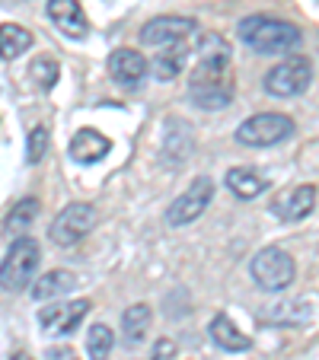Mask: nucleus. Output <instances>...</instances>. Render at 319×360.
<instances>
[{"label": "nucleus", "instance_id": "nucleus-1", "mask_svg": "<svg viewBox=\"0 0 319 360\" xmlns=\"http://www.w3.org/2000/svg\"><path fill=\"white\" fill-rule=\"evenodd\" d=\"M198 51H201V64L192 70L189 80V99L198 109L218 112L233 102V74H230V45L224 35L204 32L198 39Z\"/></svg>", "mask_w": 319, "mask_h": 360}, {"label": "nucleus", "instance_id": "nucleus-2", "mask_svg": "<svg viewBox=\"0 0 319 360\" xmlns=\"http://www.w3.org/2000/svg\"><path fill=\"white\" fill-rule=\"evenodd\" d=\"M237 35L256 55H284V51H294L304 39L297 26L275 20V16H246V20H239Z\"/></svg>", "mask_w": 319, "mask_h": 360}, {"label": "nucleus", "instance_id": "nucleus-3", "mask_svg": "<svg viewBox=\"0 0 319 360\" xmlns=\"http://www.w3.org/2000/svg\"><path fill=\"white\" fill-rule=\"evenodd\" d=\"M42 262V249L32 236H20L13 245L7 249L4 262H0V287L10 293L26 290V284H32L35 271Z\"/></svg>", "mask_w": 319, "mask_h": 360}, {"label": "nucleus", "instance_id": "nucleus-4", "mask_svg": "<svg viewBox=\"0 0 319 360\" xmlns=\"http://www.w3.org/2000/svg\"><path fill=\"white\" fill-rule=\"evenodd\" d=\"M249 274H252V281H256L258 290L281 293V290H287V287L294 284V274H297V268H294V259L287 255L284 249H278V245H268V249H262V252H256V255H252Z\"/></svg>", "mask_w": 319, "mask_h": 360}, {"label": "nucleus", "instance_id": "nucleus-5", "mask_svg": "<svg viewBox=\"0 0 319 360\" xmlns=\"http://www.w3.org/2000/svg\"><path fill=\"white\" fill-rule=\"evenodd\" d=\"M294 131H297L294 118L281 115V112H258L237 128V141L243 147H275V143L291 141Z\"/></svg>", "mask_w": 319, "mask_h": 360}, {"label": "nucleus", "instance_id": "nucleus-6", "mask_svg": "<svg viewBox=\"0 0 319 360\" xmlns=\"http://www.w3.org/2000/svg\"><path fill=\"white\" fill-rule=\"evenodd\" d=\"M310 80H313L310 61L304 55H291L265 74V93L275 96V99H291V96L306 93Z\"/></svg>", "mask_w": 319, "mask_h": 360}, {"label": "nucleus", "instance_id": "nucleus-7", "mask_svg": "<svg viewBox=\"0 0 319 360\" xmlns=\"http://www.w3.org/2000/svg\"><path fill=\"white\" fill-rule=\"evenodd\" d=\"M99 224V211H96L93 204H87V201H74V204H68L61 214L55 217V224H51V243H58V245H77L83 236H87L93 226Z\"/></svg>", "mask_w": 319, "mask_h": 360}, {"label": "nucleus", "instance_id": "nucleus-8", "mask_svg": "<svg viewBox=\"0 0 319 360\" xmlns=\"http://www.w3.org/2000/svg\"><path fill=\"white\" fill-rule=\"evenodd\" d=\"M211 198H214V182L208 176H198L176 201L170 204V211H166V224L170 226H189L208 211Z\"/></svg>", "mask_w": 319, "mask_h": 360}, {"label": "nucleus", "instance_id": "nucleus-9", "mask_svg": "<svg viewBox=\"0 0 319 360\" xmlns=\"http://www.w3.org/2000/svg\"><path fill=\"white\" fill-rule=\"evenodd\" d=\"M93 303L89 300H68V303H51L39 309V326L48 335H70L80 328V322L89 316Z\"/></svg>", "mask_w": 319, "mask_h": 360}, {"label": "nucleus", "instance_id": "nucleus-10", "mask_svg": "<svg viewBox=\"0 0 319 360\" xmlns=\"http://www.w3.org/2000/svg\"><path fill=\"white\" fill-rule=\"evenodd\" d=\"M195 29L198 22L192 16H156V20H150L141 29V41L154 48H166V45H176V41H185Z\"/></svg>", "mask_w": 319, "mask_h": 360}, {"label": "nucleus", "instance_id": "nucleus-11", "mask_svg": "<svg viewBox=\"0 0 319 360\" xmlns=\"http://www.w3.org/2000/svg\"><path fill=\"white\" fill-rule=\"evenodd\" d=\"M150 64L141 51L135 48H115L109 55V77L118 83V86H137V83L147 77Z\"/></svg>", "mask_w": 319, "mask_h": 360}, {"label": "nucleus", "instance_id": "nucleus-12", "mask_svg": "<svg viewBox=\"0 0 319 360\" xmlns=\"http://www.w3.org/2000/svg\"><path fill=\"white\" fill-rule=\"evenodd\" d=\"M48 20L68 39H87L89 32V20L77 0H48Z\"/></svg>", "mask_w": 319, "mask_h": 360}, {"label": "nucleus", "instance_id": "nucleus-13", "mask_svg": "<svg viewBox=\"0 0 319 360\" xmlns=\"http://www.w3.org/2000/svg\"><path fill=\"white\" fill-rule=\"evenodd\" d=\"M192 150H195L192 124L170 118V122H166V141H163V150H160V160H163L166 166H182L185 160L192 157Z\"/></svg>", "mask_w": 319, "mask_h": 360}, {"label": "nucleus", "instance_id": "nucleus-14", "mask_svg": "<svg viewBox=\"0 0 319 360\" xmlns=\"http://www.w3.org/2000/svg\"><path fill=\"white\" fill-rule=\"evenodd\" d=\"M316 207V188L313 185H297L291 195H284L281 201L272 204V214L281 217L284 224H297V220H306Z\"/></svg>", "mask_w": 319, "mask_h": 360}, {"label": "nucleus", "instance_id": "nucleus-15", "mask_svg": "<svg viewBox=\"0 0 319 360\" xmlns=\"http://www.w3.org/2000/svg\"><path fill=\"white\" fill-rule=\"evenodd\" d=\"M109 150H112V141L106 134H99V131H93V128H80L74 134V141H70V157L83 166L102 163V160L109 157Z\"/></svg>", "mask_w": 319, "mask_h": 360}, {"label": "nucleus", "instance_id": "nucleus-16", "mask_svg": "<svg viewBox=\"0 0 319 360\" xmlns=\"http://www.w3.org/2000/svg\"><path fill=\"white\" fill-rule=\"evenodd\" d=\"M227 188L237 198H243V201H252V198L268 191V179H265L262 172H256L252 166H233V169L227 172Z\"/></svg>", "mask_w": 319, "mask_h": 360}, {"label": "nucleus", "instance_id": "nucleus-17", "mask_svg": "<svg viewBox=\"0 0 319 360\" xmlns=\"http://www.w3.org/2000/svg\"><path fill=\"white\" fill-rule=\"evenodd\" d=\"M208 335H211V341H214L220 351L237 354V351H249V347H252L249 335L239 332V328L233 326L227 316H214V319H211V326H208Z\"/></svg>", "mask_w": 319, "mask_h": 360}, {"label": "nucleus", "instance_id": "nucleus-18", "mask_svg": "<svg viewBox=\"0 0 319 360\" xmlns=\"http://www.w3.org/2000/svg\"><path fill=\"white\" fill-rule=\"evenodd\" d=\"M258 316H262L265 322H272V326H306V322L313 319V309L304 300H287V303L262 309Z\"/></svg>", "mask_w": 319, "mask_h": 360}, {"label": "nucleus", "instance_id": "nucleus-19", "mask_svg": "<svg viewBox=\"0 0 319 360\" xmlns=\"http://www.w3.org/2000/svg\"><path fill=\"white\" fill-rule=\"evenodd\" d=\"M150 319H154V313H150L147 303H135L128 306L122 313V338L128 347H137L144 338H147V328H150Z\"/></svg>", "mask_w": 319, "mask_h": 360}, {"label": "nucleus", "instance_id": "nucleus-20", "mask_svg": "<svg viewBox=\"0 0 319 360\" xmlns=\"http://www.w3.org/2000/svg\"><path fill=\"white\" fill-rule=\"evenodd\" d=\"M185 61H189V48H185L182 41H176V45H166L163 51L154 58V74H156V80H163V83L176 80V77L182 74Z\"/></svg>", "mask_w": 319, "mask_h": 360}, {"label": "nucleus", "instance_id": "nucleus-21", "mask_svg": "<svg viewBox=\"0 0 319 360\" xmlns=\"http://www.w3.org/2000/svg\"><path fill=\"white\" fill-rule=\"evenodd\" d=\"M74 284H77L74 274L58 268V271H48V274H42L39 281H32L29 293H32V300H55V297H61V293L74 290Z\"/></svg>", "mask_w": 319, "mask_h": 360}, {"label": "nucleus", "instance_id": "nucleus-22", "mask_svg": "<svg viewBox=\"0 0 319 360\" xmlns=\"http://www.w3.org/2000/svg\"><path fill=\"white\" fill-rule=\"evenodd\" d=\"M32 45V32L16 22H4L0 26V61H16L23 51H29Z\"/></svg>", "mask_w": 319, "mask_h": 360}, {"label": "nucleus", "instance_id": "nucleus-23", "mask_svg": "<svg viewBox=\"0 0 319 360\" xmlns=\"http://www.w3.org/2000/svg\"><path fill=\"white\" fill-rule=\"evenodd\" d=\"M112 347H115V332L109 326H93L87 332V354L89 360H109L112 357Z\"/></svg>", "mask_w": 319, "mask_h": 360}, {"label": "nucleus", "instance_id": "nucleus-24", "mask_svg": "<svg viewBox=\"0 0 319 360\" xmlns=\"http://www.w3.org/2000/svg\"><path fill=\"white\" fill-rule=\"evenodd\" d=\"M35 217H39V198H23L7 214V233H23L26 226H32Z\"/></svg>", "mask_w": 319, "mask_h": 360}, {"label": "nucleus", "instance_id": "nucleus-25", "mask_svg": "<svg viewBox=\"0 0 319 360\" xmlns=\"http://www.w3.org/2000/svg\"><path fill=\"white\" fill-rule=\"evenodd\" d=\"M58 74H61V68H58L55 58H48V55L35 58L32 68H29V77H32L35 86H42V89H51V86H55V83H58Z\"/></svg>", "mask_w": 319, "mask_h": 360}, {"label": "nucleus", "instance_id": "nucleus-26", "mask_svg": "<svg viewBox=\"0 0 319 360\" xmlns=\"http://www.w3.org/2000/svg\"><path fill=\"white\" fill-rule=\"evenodd\" d=\"M48 147H51V134H48L45 124H35L32 131H29L26 137V163H42L48 153Z\"/></svg>", "mask_w": 319, "mask_h": 360}, {"label": "nucleus", "instance_id": "nucleus-27", "mask_svg": "<svg viewBox=\"0 0 319 360\" xmlns=\"http://www.w3.org/2000/svg\"><path fill=\"white\" fill-rule=\"evenodd\" d=\"M45 360H80V357H77V351H74V347H68V345H58V347H48Z\"/></svg>", "mask_w": 319, "mask_h": 360}, {"label": "nucleus", "instance_id": "nucleus-28", "mask_svg": "<svg viewBox=\"0 0 319 360\" xmlns=\"http://www.w3.org/2000/svg\"><path fill=\"white\" fill-rule=\"evenodd\" d=\"M173 351H176V347H173V341H160V345H156V357L154 360H170Z\"/></svg>", "mask_w": 319, "mask_h": 360}, {"label": "nucleus", "instance_id": "nucleus-29", "mask_svg": "<svg viewBox=\"0 0 319 360\" xmlns=\"http://www.w3.org/2000/svg\"><path fill=\"white\" fill-rule=\"evenodd\" d=\"M10 360H32V357H29L26 351H20V354H13V357H10Z\"/></svg>", "mask_w": 319, "mask_h": 360}]
</instances>
